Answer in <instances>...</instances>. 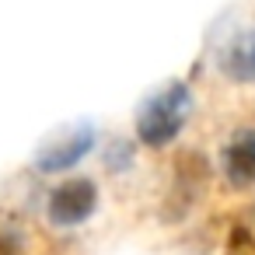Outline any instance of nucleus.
<instances>
[{
  "mask_svg": "<svg viewBox=\"0 0 255 255\" xmlns=\"http://www.w3.org/2000/svg\"><path fill=\"white\" fill-rule=\"evenodd\" d=\"M189 112H192V95L182 81H175L143 102V109L136 116V133L147 147H164L182 133Z\"/></svg>",
  "mask_w": 255,
  "mask_h": 255,
  "instance_id": "nucleus-1",
  "label": "nucleus"
},
{
  "mask_svg": "<svg viewBox=\"0 0 255 255\" xmlns=\"http://www.w3.org/2000/svg\"><path fill=\"white\" fill-rule=\"evenodd\" d=\"M98 206V189L91 178H74V182H63L49 192V203H46V213L56 227H77L81 220L91 217V210Z\"/></svg>",
  "mask_w": 255,
  "mask_h": 255,
  "instance_id": "nucleus-2",
  "label": "nucleus"
},
{
  "mask_svg": "<svg viewBox=\"0 0 255 255\" xmlns=\"http://www.w3.org/2000/svg\"><path fill=\"white\" fill-rule=\"evenodd\" d=\"M91 143H95V129H77V133H70V136H63V140H53L49 147H42L39 150V157H35V164H39V171H63V168H74L88 150H91Z\"/></svg>",
  "mask_w": 255,
  "mask_h": 255,
  "instance_id": "nucleus-3",
  "label": "nucleus"
},
{
  "mask_svg": "<svg viewBox=\"0 0 255 255\" xmlns=\"http://www.w3.org/2000/svg\"><path fill=\"white\" fill-rule=\"evenodd\" d=\"M220 74L238 81V84H252L255 81V28L241 32L238 39H231L220 53Z\"/></svg>",
  "mask_w": 255,
  "mask_h": 255,
  "instance_id": "nucleus-4",
  "label": "nucleus"
},
{
  "mask_svg": "<svg viewBox=\"0 0 255 255\" xmlns=\"http://www.w3.org/2000/svg\"><path fill=\"white\" fill-rule=\"evenodd\" d=\"M224 175L234 185H252L255 182V129H241L224 147Z\"/></svg>",
  "mask_w": 255,
  "mask_h": 255,
  "instance_id": "nucleus-5",
  "label": "nucleus"
},
{
  "mask_svg": "<svg viewBox=\"0 0 255 255\" xmlns=\"http://www.w3.org/2000/svg\"><path fill=\"white\" fill-rule=\"evenodd\" d=\"M227 255H255V234L245 227H234L227 238Z\"/></svg>",
  "mask_w": 255,
  "mask_h": 255,
  "instance_id": "nucleus-6",
  "label": "nucleus"
}]
</instances>
